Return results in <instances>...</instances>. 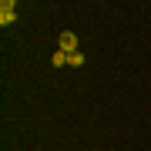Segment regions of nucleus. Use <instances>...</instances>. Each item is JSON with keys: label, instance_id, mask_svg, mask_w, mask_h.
Returning <instances> with one entry per match:
<instances>
[{"label": "nucleus", "instance_id": "7ed1b4c3", "mask_svg": "<svg viewBox=\"0 0 151 151\" xmlns=\"http://www.w3.org/2000/svg\"><path fill=\"white\" fill-rule=\"evenodd\" d=\"M0 24H4V27H7V24H14V10H0Z\"/></svg>", "mask_w": 151, "mask_h": 151}, {"label": "nucleus", "instance_id": "39448f33", "mask_svg": "<svg viewBox=\"0 0 151 151\" xmlns=\"http://www.w3.org/2000/svg\"><path fill=\"white\" fill-rule=\"evenodd\" d=\"M14 4L17 0H0V10H14Z\"/></svg>", "mask_w": 151, "mask_h": 151}, {"label": "nucleus", "instance_id": "f257e3e1", "mask_svg": "<svg viewBox=\"0 0 151 151\" xmlns=\"http://www.w3.org/2000/svg\"><path fill=\"white\" fill-rule=\"evenodd\" d=\"M57 44H60V50H74L77 47V34L74 30H60V40Z\"/></svg>", "mask_w": 151, "mask_h": 151}, {"label": "nucleus", "instance_id": "f03ea898", "mask_svg": "<svg viewBox=\"0 0 151 151\" xmlns=\"http://www.w3.org/2000/svg\"><path fill=\"white\" fill-rule=\"evenodd\" d=\"M67 64L70 67H81L84 64V54H81V50H67Z\"/></svg>", "mask_w": 151, "mask_h": 151}, {"label": "nucleus", "instance_id": "20e7f679", "mask_svg": "<svg viewBox=\"0 0 151 151\" xmlns=\"http://www.w3.org/2000/svg\"><path fill=\"white\" fill-rule=\"evenodd\" d=\"M54 64H57V67L67 64V50H57V54H54Z\"/></svg>", "mask_w": 151, "mask_h": 151}]
</instances>
